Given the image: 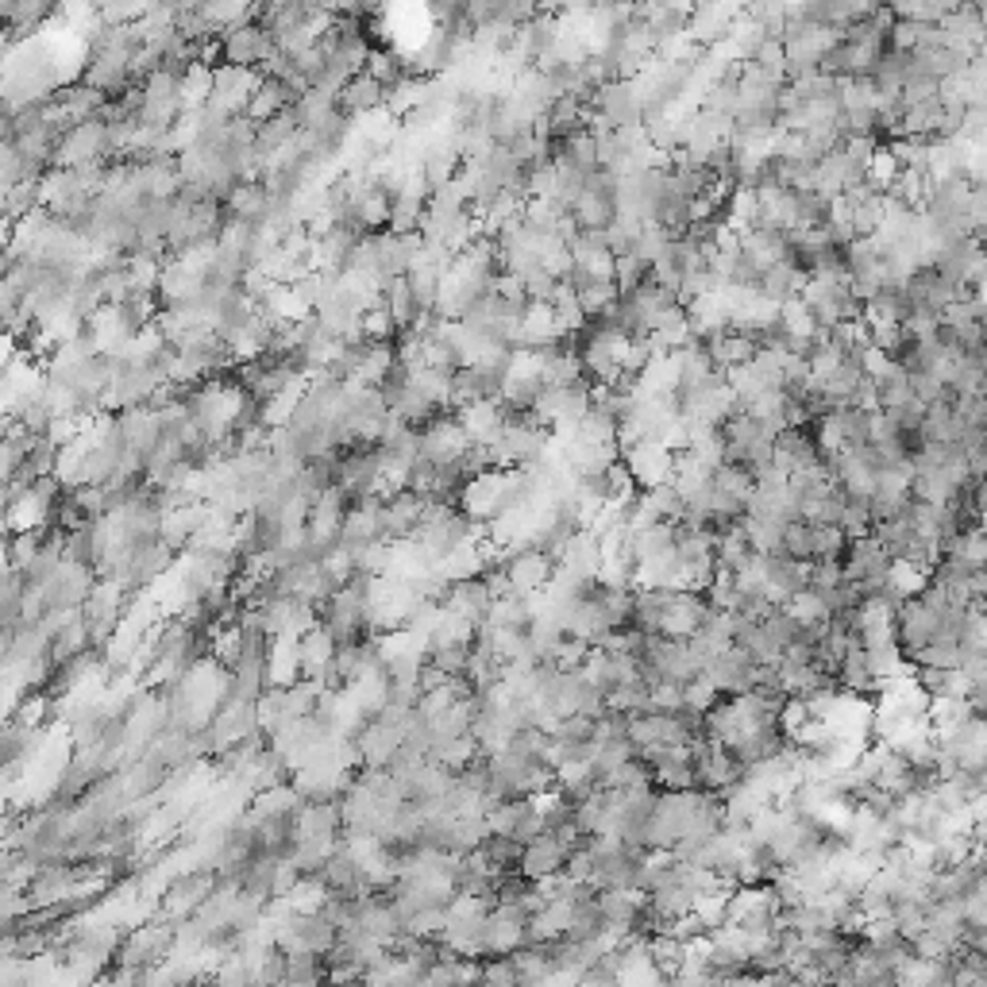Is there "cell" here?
Returning a JSON list of instances; mask_svg holds the SVG:
<instances>
[{
	"label": "cell",
	"instance_id": "1",
	"mask_svg": "<svg viewBox=\"0 0 987 987\" xmlns=\"http://www.w3.org/2000/svg\"><path fill=\"white\" fill-rule=\"evenodd\" d=\"M216 887H221V872L209 868V864H205V868L186 872L182 879H175V884L167 887V895H162V907H158V918H170V922H186V918H193L209 899H213Z\"/></svg>",
	"mask_w": 987,
	"mask_h": 987
},
{
	"label": "cell",
	"instance_id": "2",
	"mask_svg": "<svg viewBox=\"0 0 987 987\" xmlns=\"http://www.w3.org/2000/svg\"><path fill=\"white\" fill-rule=\"evenodd\" d=\"M529 922L532 910L525 902H494L486 915V941H482V956L517 953L529 945Z\"/></svg>",
	"mask_w": 987,
	"mask_h": 987
},
{
	"label": "cell",
	"instance_id": "3",
	"mask_svg": "<svg viewBox=\"0 0 987 987\" xmlns=\"http://www.w3.org/2000/svg\"><path fill=\"white\" fill-rule=\"evenodd\" d=\"M274 51H278V40L259 24V20L232 24V27H224V35H221V63H232V66H255V70H259Z\"/></svg>",
	"mask_w": 987,
	"mask_h": 987
},
{
	"label": "cell",
	"instance_id": "4",
	"mask_svg": "<svg viewBox=\"0 0 987 987\" xmlns=\"http://www.w3.org/2000/svg\"><path fill=\"white\" fill-rule=\"evenodd\" d=\"M101 158H112V139H109V124L101 116H93L86 124H74L58 139L55 167H81V162H101Z\"/></svg>",
	"mask_w": 987,
	"mask_h": 987
},
{
	"label": "cell",
	"instance_id": "5",
	"mask_svg": "<svg viewBox=\"0 0 987 987\" xmlns=\"http://www.w3.org/2000/svg\"><path fill=\"white\" fill-rule=\"evenodd\" d=\"M556 556L548 552V548L540 545H525V548H509L506 556H502V568H506L509 583L517 586L521 594H537V591H548V583H552L556 575Z\"/></svg>",
	"mask_w": 987,
	"mask_h": 987
},
{
	"label": "cell",
	"instance_id": "6",
	"mask_svg": "<svg viewBox=\"0 0 987 987\" xmlns=\"http://www.w3.org/2000/svg\"><path fill=\"white\" fill-rule=\"evenodd\" d=\"M594 112L614 127H640L644 124V97L637 78H617L594 93Z\"/></svg>",
	"mask_w": 987,
	"mask_h": 987
},
{
	"label": "cell",
	"instance_id": "7",
	"mask_svg": "<svg viewBox=\"0 0 987 987\" xmlns=\"http://www.w3.org/2000/svg\"><path fill=\"white\" fill-rule=\"evenodd\" d=\"M621 459H625V467L632 471V479H637L640 490H652V486H664V482H672L675 456L660 440L632 444V448L621 451Z\"/></svg>",
	"mask_w": 987,
	"mask_h": 987
},
{
	"label": "cell",
	"instance_id": "8",
	"mask_svg": "<svg viewBox=\"0 0 987 987\" xmlns=\"http://www.w3.org/2000/svg\"><path fill=\"white\" fill-rule=\"evenodd\" d=\"M706 351H710V359L721 367V371H729V367H744L752 363V359L760 356V340L756 333H749V328H737V324H729V328H721V333L706 336Z\"/></svg>",
	"mask_w": 987,
	"mask_h": 987
},
{
	"label": "cell",
	"instance_id": "9",
	"mask_svg": "<svg viewBox=\"0 0 987 987\" xmlns=\"http://www.w3.org/2000/svg\"><path fill=\"white\" fill-rule=\"evenodd\" d=\"M891 560L895 556L887 552V545L876 537V532H868V537L853 540L845 552V579H853V583H864V579L872 575H887L891 571Z\"/></svg>",
	"mask_w": 987,
	"mask_h": 987
},
{
	"label": "cell",
	"instance_id": "10",
	"mask_svg": "<svg viewBox=\"0 0 987 987\" xmlns=\"http://www.w3.org/2000/svg\"><path fill=\"white\" fill-rule=\"evenodd\" d=\"M568 845H563L556 833H540V838H532L529 845H525V856H521V876L525 879H545V876H556V872H563V864H568Z\"/></svg>",
	"mask_w": 987,
	"mask_h": 987
},
{
	"label": "cell",
	"instance_id": "11",
	"mask_svg": "<svg viewBox=\"0 0 987 987\" xmlns=\"http://www.w3.org/2000/svg\"><path fill=\"white\" fill-rule=\"evenodd\" d=\"M386 93L390 89L363 70V74H356V78H351L340 93H336V104H340L344 116L356 120V116H367V112H374V109H386Z\"/></svg>",
	"mask_w": 987,
	"mask_h": 987
},
{
	"label": "cell",
	"instance_id": "12",
	"mask_svg": "<svg viewBox=\"0 0 987 987\" xmlns=\"http://www.w3.org/2000/svg\"><path fill=\"white\" fill-rule=\"evenodd\" d=\"M741 251L749 255V259L760 267V274H764L767 267H775V262L790 259V239H787V232L760 228V224H756V228L741 232Z\"/></svg>",
	"mask_w": 987,
	"mask_h": 987
},
{
	"label": "cell",
	"instance_id": "13",
	"mask_svg": "<svg viewBox=\"0 0 987 987\" xmlns=\"http://www.w3.org/2000/svg\"><path fill=\"white\" fill-rule=\"evenodd\" d=\"M490 602H494V591H490V583L482 575H474V579H459V583H451V591H448V598H444V606L456 609V614H463V617H471V621H486Z\"/></svg>",
	"mask_w": 987,
	"mask_h": 987
},
{
	"label": "cell",
	"instance_id": "14",
	"mask_svg": "<svg viewBox=\"0 0 987 987\" xmlns=\"http://www.w3.org/2000/svg\"><path fill=\"white\" fill-rule=\"evenodd\" d=\"M910 313H915V305H910L907 290H895V285H887V290L872 293V298L864 301V321H868V328H884V324H907Z\"/></svg>",
	"mask_w": 987,
	"mask_h": 987
},
{
	"label": "cell",
	"instance_id": "15",
	"mask_svg": "<svg viewBox=\"0 0 987 987\" xmlns=\"http://www.w3.org/2000/svg\"><path fill=\"white\" fill-rule=\"evenodd\" d=\"M571 285H575V298L583 305V313L591 316H606L609 309L621 301V285L606 282V278H591V274H571Z\"/></svg>",
	"mask_w": 987,
	"mask_h": 987
},
{
	"label": "cell",
	"instance_id": "16",
	"mask_svg": "<svg viewBox=\"0 0 987 987\" xmlns=\"http://www.w3.org/2000/svg\"><path fill=\"white\" fill-rule=\"evenodd\" d=\"M687 316H691V328H695V340H706V336L721 333V328L733 324V313L721 301V293H706V298L687 301Z\"/></svg>",
	"mask_w": 987,
	"mask_h": 987
},
{
	"label": "cell",
	"instance_id": "17",
	"mask_svg": "<svg viewBox=\"0 0 987 987\" xmlns=\"http://www.w3.org/2000/svg\"><path fill=\"white\" fill-rule=\"evenodd\" d=\"M224 209H228V216L259 224L270 209V190L262 186V178H244V182H236V190H232V198Z\"/></svg>",
	"mask_w": 987,
	"mask_h": 987
},
{
	"label": "cell",
	"instance_id": "18",
	"mask_svg": "<svg viewBox=\"0 0 987 987\" xmlns=\"http://www.w3.org/2000/svg\"><path fill=\"white\" fill-rule=\"evenodd\" d=\"M309 4L305 0H267V4H262L259 9V24L267 27L270 35H274V40H282L285 32H293V27H301L309 20Z\"/></svg>",
	"mask_w": 987,
	"mask_h": 987
},
{
	"label": "cell",
	"instance_id": "19",
	"mask_svg": "<svg viewBox=\"0 0 987 987\" xmlns=\"http://www.w3.org/2000/svg\"><path fill=\"white\" fill-rule=\"evenodd\" d=\"M961 4H972V0H887L895 20H915V24H941Z\"/></svg>",
	"mask_w": 987,
	"mask_h": 987
},
{
	"label": "cell",
	"instance_id": "20",
	"mask_svg": "<svg viewBox=\"0 0 987 987\" xmlns=\"http://www.w3.org/2000/svg\"><path fill=\"white\" fill-rule=\"evenodd\" d=\"M386 309H390V313H394L397 328H402V333H410L413 321H417V313H420L417 298H413L410 274H394V278H386Z\"/></svg>",
	"mask_w": 987,
	"mask_h": 987
},
{
	"label": "cell",
	"instance_id": "21",
	"mask_svg": "<svg viewBox=\"0 0 987 987\" xmlns=\"http://www.w3.org/2000/svg\"><path fill=\"white\" fill-rule=\"evenodd\" d=\"M949 560H956L961 568L968 571H984L987 568V532L979 529V525H972V529H961L953 540V548H949Z\"/></svg>",
	"mask_w": 987,
	"mask_h": 987
},
{
	"label": "cell",
	"instance_id": "22",
	"mask_svg": "<svg viewBox=\"0 0 987 987\" xmlns=\"http://www.w3.org/2000/svg\"><path fill=\"white\" fill-rule=\"evenodd\" d=\"M648 949H652V961H655V968L664 972V979L680 976L683 961H687V945H683L680 938L655 930V933H648Z\"/></svg>",
	"mask_w": 987,
	"mask_h": 987
},
{
	"label": "cell",
	"instance_id": "23",
	"mask_svg": "<svg viewBox=\"0 0 987 987\" xmlns=\"http://www.w3.org/2000/svg\"><path fill=\"white\" fill-rule=\"evenodd\" d=\"M783 609H787V614L795 617L803 629H806V625H814V621H830V617H833V609L826 606V598H821L814 586H803V591H795L787 602H783Z\"/></svg>",
	"mask_w": 987,
	"mask_h": 987
},
{
	"label": "cell",
	"instance_id": "24",
	"mask_svg": "<svg viewBox=\"0 0 987 987\" xmlns=\"http://www.w3.org/2000/svg\"><path fill=\"white\" fill-rule=\"evenodd\" d=\"M710 479H714V486L726 490V494H733V498H741V502L756 490V474H752L749 463H729L726 459V463L714 467Z\"/></svg>",
	"mask_w": 987,
	"mask_h": 987
},
{
	"label": "cell",
	"instance_id": "25",
	"mask_svg": "<svg viewBox=\"0 0 987 987\" xmlns=\"http://www.w3.org/2000/svg\"><path fill=\"white\" fill-rule=\"evenodd\" d=\"M849 532L841 525H814V560H845Z\"/></svg>",
	"mask_w": 987,
	"mask_h": 987
},
{
	"label": "cell",
	"instance_id": "26",
	"mask_svg": "<svg viewBox=\"0 0 987 987\" xmlns=\"http://www.w3.org/2000/svg\"><path fill=\"white\" fill-rule=\"evenodd\" d=\"M158 0H97L104 24H139Z\"/></svg>",
	"mask_w": 987,
	"mask_h": 987
},
{
	"label": "cell",
	"instance_id": "27",
	"mask_svg": "<svg viewBox=\"0 0 987 987\" xmlns=\"http://www.w3.org/2000/svg\"><path fill=\"white\" fill-rule=\"evenodd\" d=\"M783 552L795 556V560H814V521L790 517L783 525Z\"/></svg>",
	"mask_w": 987,
	"mask_h": 987
},
{
	"label": "cell",
	"instance_id": "28",
	"mask_svg": "<svg viewBox=\"0 0 987 987\" xmlns=\"http://www.w3.org/2000/svg\"><path fill=\"white\" fill-rule=\"evenodd\" d=\"M428 660L436 668H444L448 675H467L474 660V644H433L428 648Z\"/></svg>",
	"mask_w": 987,
	"mask_h": 987
},
{
	"label": "cell",
	"instance_id": "29",
	"mask_svg": "<svg viewBox=\"0 0 987 987\" xmlns=\"http://www.w3.org/2000/svg\"><path fill=\"white\" fill-rule=\"evenodd\" d=\"M648 695H652V710L675 714V710H683V703H687V683L683 680H655V683H648Z\"/></svg>",
	"mask_w": 987,
	"mask_h": 987
},
{
	"label": "cell",
	"instance_id": "30",
	"mask_svg": "<svg viewBox=\"0 0 987 987\" xmlns=\"http://www.w3.org/2000/svg\"><path fill=\"white\" fill-rule=\"evenodd\" d=\"M926 902H895V926L907 941H915L918 933H926Z\"/></svg>",
	"mask_w": 987,
	"mask_h": 987
},
{
	"label": "cell",
	"instance_id": "31",
	"mask_svg": "<svg viewBox=\"0 0 987 987\" xmlns=\"http://www.w3.org/2000/svg\"><path fill=\"white\" fill-rule=\"evenodd\" d=\"M841 529L849 532V540H861V537H868L872 532V509H868V502H856V498H849V506H845V514H841Z\"/></svg>",
	"mask_w": 987,
	"mask_h": 987
},
{
	"label": "cell",
	"instance_id": "32",
	"mask_svg": "<svg viewBox=\"0 0 987 987\" xmlns=\"http://www.w3.org/2000/svg\"><path fill=\"white\" fill-rule=\"evenodd\" d=\"M810 718H814V710H810V698L787 695V703H783V710H779V729H783V737H795L798 729H803Z\"/></svg>",
	"mask_w": 987,
	"mask_h": 987
},
{
	"label": "cell",
	"instance_id": "33",
	"mask_svg": "<svg viewBox=\"0 0 987 987\" xmlns=\"http://www.w3.org/2000/svg\"><path fill=\"white\" fill-rule=\"evenodd\" d=\"M972 706H976V714H984V718H987V687L972 695Z\"/></svg>",
	"mask_w": 987,
	"mask_h": 987
},
{
	"label": "cell",
	"instance_id": "34",
	"mask_svg": "<svg viewBox=\"0 0 987 987\" xmlns=\"http://www.w3.org/2000/svg\"><path fill=\"white\" fill-rule=\"evenodd\" d=\"M984 775H987V772H984Z\"/></svg>",
	"mask_w": 987,
	"mask_h": 987
}]
</instances>
